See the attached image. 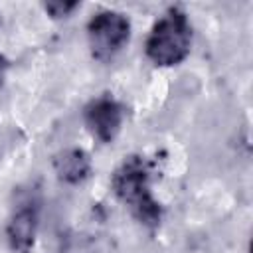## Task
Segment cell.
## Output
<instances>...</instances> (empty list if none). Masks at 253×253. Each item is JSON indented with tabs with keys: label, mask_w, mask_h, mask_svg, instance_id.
Wrapping results in <instances>:
<instances>
[{
	"label": "cell",
	"mask_w": 253,
	"mask_h": 253,
	"mask_svg": "<svg viewBox=\"0 0 253 253\" xmlns=\"http://www.w3.org/2000/svg\"><path fill=\"white\" fill-rule=\"evenodd\" d=\"M152 162L146 156H126L111 176V188L132 217L148 229H156L162 221V206L152 196Z\"/></svg>",
	"instance_id": "cell-1"
},
{
	"label": "cell",
	"mask_w": 253,
	"mask_h": 253,
	"mask_svg": "<svg viewBox=\"0 0 253 253\" xmlns=\"http://www.w3.org/2000/svg\"><path fill=\"white\" fill-rule=\"evenodd\" d=\"M144 47L154 65L172 67L182 63L192 47V26L188 14L182 8L172 6L152 26Z\"/></svg>",
	"instance_id": "cell-2"
},
{
	"label": "cell",
	"mask_w": 253,
	"mask_h": 253,
	"mask_svg": "<svg viewBox=\"0 0 253 253\" xmlns=\"http://www.w3.org/2000/svg\"><path fill=\"white\" fill-rule=\"evenodd\" d=\"M130 38V20L117 10H101L87 24V40L95 59H113Z\"/></svg>",
	"instance_id": "cell-3"
},
{
	"label": "cell",
	"mask_w": 253,
	"mask_h": 253,
	"mask_svg": "<svg viewBox=\"0 0 253 253\" xmlns=\"http://www.w3.org/2000/svg\"><path fill=\"white\" fill-rule=\"evenodd\" d=\"M85 125L91 130V134L101 140V142H113L123 126L125 119V109L123 105L111 97V95H101L93 101L87 103L85 111Z\"/></svg>",
	"instance_id": "cell-4"
},
{
	"label": "cell",
	"mask_w": 253,
	"mask_h": 253,
	"mask_svg": "<svg viewBox=\"0 0 253 253\" xmlns=\"http://www.w3.org/2000/svg\"><path fill=\"white\" fill-rule=\"evenodd\" d=\"M40 208L34 202L22 204L6 223V239L14 253H30L36 245Z\"/></svg>",
	"instance_id": "cell-5"
},
{
	"label": "cell",
	"mask_w": 253,
	"mask_h": 253,
	"mask_svg": "<svg viewBox=\"0 0 253 253\" xmlns=\"http://www.w3.org/2000/svg\"><path fill=\"white\" fill-rule=\"evenodd\" d=\"M53 170L65 184H81L91 174V158L83 148H65L53 156Z\"/></svg>",
	"instance_id": "cell-6"
},
{
	"label": "cell",
	"mask_w": 253,
	"mask_h": 253,
	"mask_svg": "<svg viewBox=\"0 0 253 253\" xmlns=\"http://www.w3.org/2000/svg\"><path fill=\"white\" fill-rule=\"evenodd\" d=\"M77 6H79L77 0H53V2H45V4H43L45 12H47L51 18H55V20L67 18Z\"/></svg>",
	"instance_id": "cell-7"
},
{
	"label": "cell",
	"mask_w": 253,
	"mask_h": 253,
	"mask_svg": "<svg viewBox=\"0 0 253 253\" xmlns=\"http://www.w3.org/2000/svg\"><path fill=\"white\" fill-rule=\"evenodd\" d=\"M8 67H10V61H8V57L0 53V85L4 83V77H6V71H8Z\"/></svg>",
	"instance_id": "cell-8"
}]
</instances>
